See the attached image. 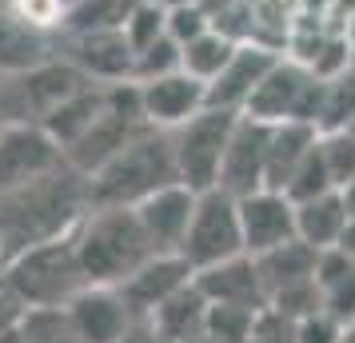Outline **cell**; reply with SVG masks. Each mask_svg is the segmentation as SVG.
Listing matches in <instances>:
<instances>
[{"instance_id": "obj_1", "label": "cell", "mask_w": 355, "mask_h": 343, "mask_svg": "<svg viewBox=\"0 0 355 343\" xmlns=\"http://www.w3.org/2000/svg\"><path fill=\"white\" fill-rule=\"evenodd\" d=\"M88 208H92L88 180L68 164H60L56 172L33 180L12 196H4L0 200V263L20 256L24 247L76 231Z\"/></svg>"}, {"instance_id": "obj_2", "label": "cell", "mask_w": 355, "mask_h": 343, "mask_svg": "<svg viewBox=\"0 0 355 343\" xmlns=\"http://www.w3.org/2000/svg\"><path fill=\"white\" fill-rule=\"evenodd\" d=\"M72 236H76L84 279L100 288H120L140 263L156 256V244L148 240L136 208H120V204L88 208V216L76 224Z\"/></svg>"}, {"instance_id": "obj_3", "label": "cell", "mask_w": 355, "mask_h": 343, "mask_svg": "<svg viewBox=\"0 0 355 343\" xmlns=\"http://www.w3.org/2000/svg\"><path fill=\"white\" fill-rule=\"evenodd\" d=\"M176 152H172V136L164 128H144L128 148H120L112 160L100 172L88 176V196L92 208L96 204H120V208H136L140 200L160 192L168 184H176Z\"/></svg>"}, {"instance_id": "obj_4", "label": "cell", "mask_w": 355, "mask_h": 343, "mask_svg": "<svg viewBox=\"0 0 355 343\" xmlns=\"http://www.w3.org/2000/svg\"><path fill=\"white\" fill-rule=\"evenodd\" d=\"M0 276L24 308H68L88 288L72 231L36 247H24L20 256L0 263Z\"/></svg>"}, {"instance_id": "obj_5", "label": "cell", "mask_w": 355, "mask_h": 343, "mask_svg": "<svg viewBox=\"0 0 355 343\" xmlns=\"http://www.w3.org/2000/svg\"><path fill=\"white\" fill-rule=\"evenodd\" d=\"M84 84L92 80L56 52V56H49L33 68L0 76V116H4V124H44Z\"/></svg>"}, {"instance_id": "obj_6", "label": "cell", "mask_w": 355, "mask_h": 343, "mask_svg": "<svg viewBox=\"0 0 355 343\" xmlns=\"http://www.w3.org/2000/svg\"><path fill=\"white\" fill-rule=\"evenodd\" d=\"M236 120H240V112L208 104L188 124L168 132L172 136V152H176V172L188 188H196V192L220 188V168H224V152H227L232 132H236Z\"/></svg>"}, {"instance_id": "obj_7", "label": "cell", "mask_w": 355, "mask_h": 343, "mask_svg": "<svg viewBox=\"0 0 355 343\" xmlns=\"http://www.w3.org/2000/svg\"><path fill=\"white\" fill-rule=\"evenodd\" d=\"M180 256L192 263L196 272L216 267V263L232 260V256H248L243 252V228H240V200L227 196L224 188L200 192L188 236L180 244Z\"/></svg>"}, {"instance_id": "obj_8", "label": "cell", "mask_w": 355, "mask_h": 343, "mask_svg": "<svg viewBox=\"0 0 355 343\" xmlns=\"http://www.w3.org/2000/svg\"><path fill=\"white\" fill-rule=\"evenodd\" d=\"M320 100H323V80L307 64L279 56L275 68L263 76L252 100L243 104V116L263 120V124H284V120H320ZM320 128V124H315Z\"/></svg>"}, {"instance_id": "obj_9", "label": "cell", "mask_w": 355, "mask_h": 343, "mask_svg": "<svg viewBox=\"0 0 355 343\" xmlns=\"http://www.w3.org/2000/svg\"><path fill=\"white\" fill-rule=\"evenodd\" d=\"M60 164H68L64 148L40 124H4L0 128V200L56 172Z\"/></svg>"}, {"instance_id": "obj_10", "label": "cell", "mask_w": 355, "mask_h": 343, "mask_svg": "<svg viewBox=\"0 0 355 343\" xmlns=\"http://www.w3.org/2000/svg\"><path fill=\"white\" fill-rule=\"evenodd\" d=\"M56 52L72 60L92 84H124L136 80V49L120 24L112 28H88V33H64L56 40Z\"/></svg>"}, {"instance_id": "obj_11", "label": "cell", "mask_w": 355, "mask_h": 343, "mask_svg": "<svg viewBox=\"0 0 355 343\" xmlns=\"http://www.w3.org/2000/svg\"><path fill=\"white\" fill-rule=\"evenodd\" d=\"M240 228H243V252L263 256L275 247L300 240L295 231V200L279 188H259L240 196Z\"/></svg>"}, {"instance_id": "obj_12", "label": "cell", "mask_w": 355, "mask_h": 343, "mask_svg": "<svg viewBox=\"0 0 355 343\" xmlns=\"http://www.w3.org/2000/svg\"><path fill=\"white\" fill-rule=\"evenodd\" d=\"M268 140H272V124L240 112L224 152V168H220V188L227 196L240 200L248 192L268 188Z\"/></svg>"}, {"instance_id": "obj_13", "label": "cell", "mask_w": 355, "mask_h": 343, "mask_svg": "<svg viewBox=\"0 0 355 343\" xmlns=\"http://www.w3.org/2000/svg\"><path fill=\"white\" fill-rule=\"evenodd\" d=\"M140 84V108H144V120L152 128L172 132L180 124H188L196 112L208 108V84L196 80L192 72H164V76H152V80H136Z\"/></svg>"}, {"instance_id": "obj_14", "label": "cell", "mask_w": 355, "mask_h": 343, "mask_svg": "<svg viewBox=\"0 0 355 343\" xmlns=\"http://www.w3.org/2000/svg\"><path fill=\"white\" fill-rule=\"evenodd\" d=\"M188 283H196V267L180 252H156L148 263H140L136 272H132L124 283H120V292L128 299V308L136 311V319H152L156 311L180 295Z\"/></svg>"}, {"instance_id": "obj_15", "label": "cell", "mask_w": 355, "mask_h": 343, "mask_svg": "<svg viewBox=\"0 0 355 343\" xmlns=\"http://www.w3.org/2000/svg\"><path fill=\"white\" fill-rule=\"evenodd\" d=\"M64 311L76 327L80 343H120L140 324L136 311L128 308L124 292L120 288H100V283H88Z\"/></svg>"}, {"instance_id": "obj_16", "label": "cell", "mask_w": 355, "mask_h": 343, "mask_svg": "<svg viewBox=\"0 0 355 343\" xmlns=\"http://www.w3.org/2000/svg\"><path fill=\"white\" fill-rule=\"evenodd\" d=\"M279 52L259 44V40H240L236 56L224 64V72L208 84V104L211 108H227V112H243V104L252 100L263 76L275 68Z\"/></svg>"}, {"instance_id": "obj_17", "label": "cell", "mask_w": 355, "mask_h": 343, "mask_svg": "<svg viewBox=\"0 0 355 343\" xmlns=\"http://www.w3.org/2000/svg\"><path fill=\"white\" fill-rule=\"evenodd\" d=\"M196 200H200V192L188 188L184 180H176L136 204V216L144 224L148 240L156 244V252H180L184 236H188V224H192Z\"/></svg>"}, {"instance_id": "obj_18", "label": "cell", "mask_w": 355, "mask_h": 343, "mask_svg": "<svg viewBox=\"0 0 355 343\" xmlns=\"http://www.w3.org/2000/svg\"><path fill=\"white\" fill-rule=\"evenodd\" d=\"M196 288L208 304H236V308H268V288L259 279L256 256H232V260L196 272Z\"/></svg>"}, {"instance_id": "obj_19", "label": "cell", "mask_w": 355, "mask_h": 343, "mask_svg": "<svg viewBox=\"0 0 355 343\" xmlns=\"http://www.w3.org/2000/svg\"><path fill=\"white\" fill-rule=\"evenodd\" d=\"M320 144V128L307 120H284L272 124V140H268V188H288L295 168L307 160V152Z\"/></svg>"}, {"instance_id": "obj_20", "label": "cell", "mask_w": 355, "mask_h": 343, "mask_svg": "<svg viewBox=\"0 0 355 343\" xmlns=\"http://www.w3.org/2000/svg\"><path fill=\"white\" fill-rule=\"evenodd\" d=\"M49 56H56V40L28 28L8 4H0V76L33 68L40 60H49Z\"/></svg>"}, {"instance_id": "obj_21", "label": "cell", "mask_w": 355, "mask_h": 343, "mask_svg": "<svg viewBox=\"0 0 355 343\" xmlns=\"http://www.w3.org/2000/svg\"><path fill=\"white\" fill-rule=\"evenodd\" d=\"M347 200L343 192H323L315 200H304V204H295V231H300V240L311 247H336L343 228H347Z\"/></svg>"}, {"instance_id": "obj_22", "label": "cell", "mask_w": 355, "mask_h": 343, "mask_svg": "<svg viewBox=\"0 0 355 343\" xmlns=\"http://www.w3.org/2000/svg\"><path fill=\"white\" fill-rule=\"evenodd\" d=\"M104 100H108V84H84L80 92H72V96H68L64 104L40 124V128L49 132L60 148L76 144L84 132L92 128V120L104 112Z\"/></svg>"}, {"instance_id": "obj_23", "label": "cell", "mask_w": 355, "mask_h": 343, "mask_svg": "<svg viewBox=\"0 0 355 343\" xmlns=\"http://www.w3.org/2000/svg\"><path fill=\"white\" fill-rule=\"evenodd\" d=\"M315 260H320V247L304 244V240H291V244L275 247V252L256 256V267H259L263 288H268V299H272L275 292L291 288V283L315 279Z\"/></svg>"}, {"instance_id": "obj_24", "label": "cell", "mask_w": 355, "mask_h": 343, "mask_svg": "<svg viewBox=\"0 0 355 343\" xmlns=\"http://www.w3.org/2000/svg\"><path fill=\"white\" fill-rule=\"evenodd\" d=\"M148 324L156 327L160 340H168V343L196 340V335H204V327H208V299H204V292H200L196 283H188V288L180 295H172Z\"/></svg>"}, {"instance_id": "obj_25", "label": "cell", "mask_w": 355, "mask_h": 343, "mask_svg": "<svg viewBox=\"0 0 355 343\" xmlns=\"http://www.w3.org/2000/svg\"><path fill=\"white\" fill-rule=\"evenodd\" d=\"M236 49H240L236 36L220 33V28H208V33H200L196 40L184 44V72H192L196 80L211 84L220 72H224L227 60L236 56Z\"/></svg>"}, {"instance_id": "obj_26", "label": "cell", "mask_w": 355, "mask_h": 343, "mask_svg": "<svg viewBox=\"0 0 355 343\" xmlns=\"http://www.w3.org/2000/svg\"><path fill=\"white\" fill-rule=\"evenodd\" d=\"M320 132H352L355 128V72H343L336 80H323L320 100Z\"/></svg>"}, {"instance_id": "obj_27", "label": "cell", "mask_w": 355, "mask_h": 343, "mask_svg": "<svg viewBox=\"0 0 355 343\" xmlns=\"http://www.w3.org/2000/svg\"><path fill=\"white\" fill-rule=\"evenodd\" d=\"M17 327L24 343H80L64 308H24Z\"/></svg>"}, {"instance_id": "obj_28", "label": "cell", "mask_w": 355, "mask_h": 343, "mask_svg": "<svg viewBox=\"0 0 355 343\" xmlns=\"http://www.w3.org/2000/svg\"><path fill=\"white\" fill-rule=\"evenodd\" d=\"M120 28H124V36L136 52L156 44L160 36H168V4L164 0H132Z\"/></svg>"}, {"instance_id": "obj_29", "label": "cell", "mask_w": 355, "mask_h": 343, "mask_svg": "<svg viewBox=\"0 0 355 343\" xmlns=\"http://www.w3.org/2000/svg\"><path fill=\"white\" fill-rule=\"evenodd\" d=\"M256 324V308H236V304H208V327L204 335L211 343H248Z\"/></svg>"}, {"instance_id": "obj_30", "label": "cell", "mask_w": 355, "mask_h": 343, "mask_svg": "<svg viewBox=\"0 0 355 343\" xmlns=\"http://www.w3.org/2000/svg\"><path fill=\"white\" fill-rule=\"evenodd\" d=\"M323 136V132H320ZM295 204H304V200H315L323 196V192H339L336 180H331V172H327V160H323V148L315 144L311 152H307V160L295 168V176H291V184L284 188Z\"/></svg>"}, {"instance_id": "obj_31", "label": "cell", "mask_w": 355, "mask_h": 343, "mask_svg": "<svg viewBox=\"0 0 355 343\" xmlns=\"http://www.w3.org/2000/svg\"><path fill=\"white\" fill-rule=\"evenodd\" d=\"M320 148H323V160H327L331 180H336V188L343 192V188L355 180V128L352 132H323Z\"/></svg>"}, {"instance_id": "obj_32", "label": "cell", "mask_w": 355, "mask_h": 343, "mask_svg": "<svg viewBox=\"0 0 355 343\" xmlns=\"http://www.w3.org/2000/svg\"><path fill=\"white\" fill-rule=\"evenodd\" d=\"M211 28V12L204 8V0H172L168 4V36L176 40L180 49L196 40L200 33Z\"/></svg>"}, {"instance_id": "obj_33", "label": "cell", "mask_w": 355, "mask_h": 343, "mask_svg": "<svg viewBox=\"0 0 355 343\" xmlns=\"http://www.w3.org/2000/svg\"><path fill=\"white\" fill-rule=\"evenodd\" d=\"M184 68V49H180L172 36H160L156 44L136 52V80H152V76H164V72H176Z\"/></svg>"}, {"instance_id": "obj_34", "label": "cell", "mask_w": 355, "mask_h": 343, "mask_svg": "<svg viewBox=\"0 0 355 343\" xmlns=\"http://www.w3.org/2000/svg\"><path fill=\"white\" fill-rule=\"evenodd\" d=\"M343 327L331 311H311V315H304V319H295V343H339V335H343Z\"/></svg>"}, {"instance_id": "obj_35", "label": "cell", "mask_w": 355, "mask_h": 343, "mask_svg": "<svg viewBox=\"0 0 355 343\" xmlns=\"http://www.w3.org/2000/svg\"><path fill=\"white\" fill-rule=\"evenodd\" d=\"M120 343H164V340H160V331L148 324V319H140V324L132 327V331H128V335H124Z\"/></svg>"}, {"instance_id": "obj_36", "label": "cell", "mask_w": 355, "mask_h": 343, "mask_svg": "<svg viewBox=\"0 0 355 343\" xmlns=\"http://www.w3.org/2000/svg\"><path fill=\"white\" fill-rule=\"evenodd\" d=\"M339 252H347V256H352V260H355V216H352V220H347V228H343V236H339Z\"/></svg>"}, {"instance_id": "obj_37", "label": "cell", "mask_w": 355, "mask_h": 343, "mask_svg": "<svg viewBox=\"0 0 355 343\" xmlns=\"http://www.w3.org/2000/svg\"><path fill=\"white\" fill-rule=\"evenodd\" d=\"M0 343H24V340H20V327H8V331H0Z\"/></svg>"}, {"instance_id": "obj_38", "label": "cell", "mask_w": 355, "mask_h": 343, "mask_svg": "<svg viewBox=\"0 0 355 343\" xmlns=\"http://www.w3.org/2000/svg\"><path fill=\"white\" fill-rule=\"evenodd\" d=\"M343 200H347V212L355 216V180L347 184V188H343Z\"/></svg>"}, {"instance_id": "obj_39", "label": "cell", "mask_w": 355, "mask_h": 343, "mask_svg": "<svg viewBox=\"0 0 355 343\" xmlns=\"http://www.w3.org/2000/svg\"><path fill=\"white\" fill-rule=\"evenodd\" d=\"M339 343H355V324L343 327V335H339Z\"/></svg>"}, {"instance_id": "obj_40", "label": "cell", "mask_w": 355, "mask_h": 343, "mask_svg": "<svg viewBox=\"0 0 355 343\" xmlns=\"http://www.w3.org/2000/svg\"><path fill=\"white\" fill-rule=\"evenodd\" d=\"M352 72H355V40H352Z\"/></svg>"}, {"instance_id": "obj_41", "label": "cell", "mask_w": 355, "mask_h": 343, "mask_svg": "<svg viewBox=\"0 0 355 343\" xmlns=\"http://www.w3.org/2000/svg\"><path fill=\"white\" fill-rule=\"evenodd\" d=\"M0 128H4V116H0Z\"/></svg>"}]
</instances>
